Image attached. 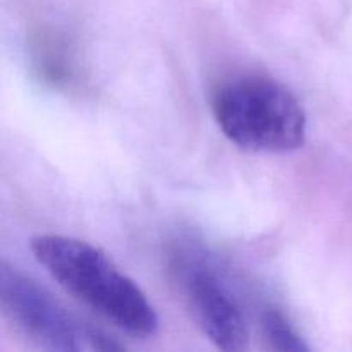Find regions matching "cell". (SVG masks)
Instances as JSON below:
<instances>
[{
    "label": "cell",
    "instance_id": "cell-2",
    "mask_svg": "<svg viewBox=\"0 0 352 352\" xmlns=\"http://www.w3.org/2000/svg\"><path fill=\"white\" fill-rule=\"evenodd\" d=\"M213 117L223 136L254 153H289L301 148L308 117L299 100L275 79L244 74L217 88Z\"/></svg>",
    "mask_w": 352,
    "mask_h": 352
},
{
    "label": "cell",
    "instance_id": "cell-4",
    "mask_svg": "<svg viewBox=\"0 0 352 352\" xmlns=\"http://www.w3.org/2000/svg\"><path fill=\"white\" fill-rule=\"evenodd\" d=\"M184 291L196 322L219 349H246L250 329L243 309L212 268L198 263L186 268Z\"/></svg>",
    "mask_w": 352,
    "mask_h": 352
},
{
    "label": "cell",
    "instance_id": "cell-1",
    "mask_svg": "<svg viewBox=\"0 0 352 352\" xmlns=\"http://www.w3.org/2000/svg\"><path fill=\"white\" fill-rule=\"evenodd\" d=\"M38 263L69 294L133 337L157 333L158 315L140 285L86 241L45 234L31 239Z\"/></svg>",
    "mask_w": 352,
    "mask_h": 352
},
{
    "label": "cell",
    "instance_id": "cell-5",
    "mask_svg": "<svg viewBox=\"0 0 352 352\" xmlns=\"http://www.w3.org/2000/svg\"><path fill=\"white\" fill-rule=\"evenodd\" d=\"M263 330L272 349L280 352H308L309 346L294 329L287 316L278 309H267L263 315Z\"/></svg>",
    "mask_w": 352,
    "mask_h": 352
},
{
    "label": "cell",
    "instance_id": "cell-3",
    "mask_svg": "<svg viewBox=\"0 0 352 352\" xmlns=\"http://www.w3.org/2000/svg\"><path fill=\"white\" fill-rule=\"evenodd\" d=\"M0 302L7 316L45 349H122L102 330L79 322L47 289L7 261L0 265Z\"/></svg>",
    "mask_w": 352,
    "mask_h": 352
}]
</instances>
